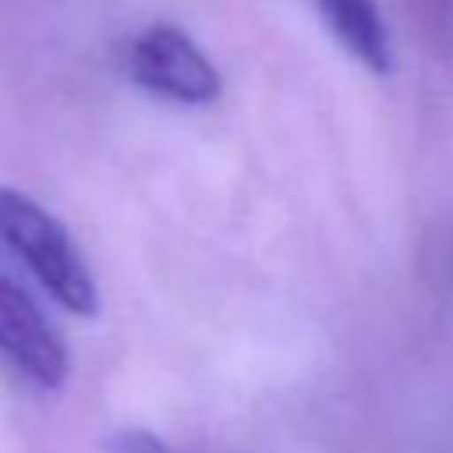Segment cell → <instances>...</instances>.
Listing matches in <instances>:
<instances>
[{"label": "cell", "instance_id": "cell-1", "mask_svg": "<svg viewBox=\"0 0 453 453\" xmlns=\"http://www.w3.org/2000/svg\"><path fill=\"white\" fill-rule=\"evenodd\" d=\"M0 237L71 315L99 311V287L67 226L35 198L0 188Z\"/></svg>", "mask_w": 453, "mask_h": 453}, {"label": "cell", "instance_id": "cell-2", "mask_svg": "<svg viewBox=\"0 0 453 453\" xmlns=\"http://www.w3.org/2000/svg\"><path fill=\"white\" fill-rule=\"evenodd\" d=\"M134 81L163 99L202 106L219 96V74L212 60L177 25H152L131 46Z\"/></svg>", "mask_w": 453, "mask_h": 453}, {"label": "cell", "instance_id": "cell-3", "mask_svg": "<svg viewBox=\"0 0 453 453\" xmlns=\"http://www.w3.org/2000/svg\"><path fill=\"white\" fill-rule=\"evenodd\" d=\"M0 354L42 389H60L71 375V350L64 336L11 280H0Z\"/></svg>", "mask_w": 453, "mask_h": 453}, {"label": "cell", "instance_id": "cell-4", "mask_svg": "<svg viewBox=\"0 0 453 453\" xmlns=\"http://www.w3.org/2000/svg\"><path fill=\"white\" fill-rule=\"evenodd\" d=\"M315 7L322 11L326 25L350 57H357L375 74L389 71V32L382 25L375 0H315Z\"/></svg>", "mask_w": 453, "mask_h": 453}, {"label": "cell", "instance_id": "cell-5", "mask_svg": "<svg viewBox=\"0 0 453 453\" xmlns=\"http://www.w3.org/2000/svg\"><path fill=\"white\" fill-rule=\"evenodd\" d=\"M110 453H170V449L149 428H124L110 439Z\"/></svg>", "mask_w": 453, "mask_h": 453}]
</instances>
